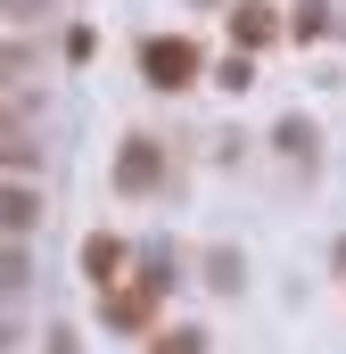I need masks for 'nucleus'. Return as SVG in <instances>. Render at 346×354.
Masks as SVG:
<instances>
[{"mask_svg":"<svg viewBox=\"0 0 346 354\" xmlns=\"http://www.w3.org/2000/svg\"><path fill=\"white\" fill-rule=\"evenodd\" d=\"M0 165H33V124L17 99H0Z\"/></svg>","mask_w":346,"mask_h":354,"instance_id":"nucleus-1","label":"nucleus"},{"mask_svg":"<svg viewBox=\"0 0 346 354\" xmlns=\"http://www.w3.org/2000/svg\"><path fill=\"white\" fill-rule=\"evenodd\" d=\"M149 75H157V83H190V75H198V50H190V41H149Z\"/></svg>","mask_w":346,"mask_h":354,"instance_id":"nucleus-2","label":"nucleus"},{"mask_svg":"<svg viewBox=\"0 0 346 354\" xmlns=\"http://www.w3.org/2000/svg\"><path fill=\"white\" fill-rule=\"evenodd\" d=\"M33 223V189H0V231H25Z\"/></svg>","mask_w":346,"mask_h":354,"instance_id":"nucleus-3","label":"nucleus"},{"mask_svg":"<svg viewBox=\"0 0 346 354\" xmlns=\"http://www.w3.org/2000/svg\"><path fill=\"white\" fill-rule=\"evenodd\" d=\"M83 264H91V280H116V264H124V248H116V239H91V248H83Z\"/></svg>","mask_w":346,"mask_h":354,"instance_id":"nucleus-4","label":"nucleus"},{"mask_svg":"<svg viewBox=\"0 0 346 354\" xmlns=\"http://www.w3.org/2000/svg\"><path fill=\"white\" fill-rule=\"evenodd\" d=\"M0 75H25V50H0Z\"/></svg>","mask_w":346,"mask_h":354,"instance_id":"nucleus-5","label":"nucleus"},{"mask_svg":"<svg viewBox=\"0 0 346 354\" xmlns=\"http://www.w3.org/2000/svg\"><path fill=\"white\" fill-rule=\"evenodd\" d=\"M157 354H198V338H165V346H157Z\"/></svg>","mask_w":346,"mask_h":354,"instance_id":"nucleus-6","label":"nucleus"}]
</instances>
